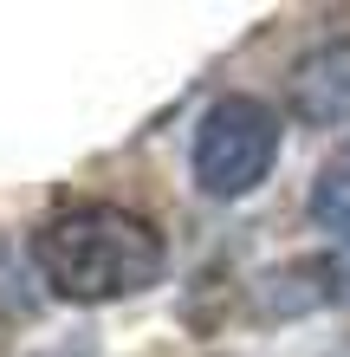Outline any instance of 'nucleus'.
<instances>
[{
  "instance_id": "obj_1",
  "label": "nucleus",
  "mask_w": 350,
  "mask_h": 357,
  "mask_svg": "<svg viewBox=\"0 0 350 357\" xmlns=\"http://www.w3.org/2000/svg\"><path fill=\"white\" fill-rule=\"evenodd\" d=\"M33 266L65 305H111L162 286L169 241L156 221L117 202H72L33 227Z\"/></svg>"
},
{
  "instance_id": "obj_2",
  "label": "nucleus",
  "mask_w": 350,
  "mask_h": 357,
  "mask_svg": "<svg viewBox=\"0 0 350 357\" xmlns=\"http://www.w3.org/2000/svg\"><path fill=\"white\" fill-rule=\"evenodd\" d=\"M279 111L273 104H260V98H246V91H228V98H214L208 111H201L195 123V188L208 202H240V195H253V188L273 176V162H279Z\"/></svg>"
},
{
  "instance_id": "obj_3",
  "label": "nucleus",
  "mask_w": 350,
  "mask_h": 357,
  "mask_svg": "<svg viewBox=\"0 0 350 357\" xmlns=\"http://www.w3.org/2000/svg\"><path fill=\"white\" fill-rule=\"evenodd\" d=\"M285 111L312 130H344L350 123V39H324L285 78Z\"/></svg>"
},
{
  "instance_id": "obj_4",
  "label": "nucleus",
  "mask_w": 350,
  "mask_h": 357,
  "mask_svg": "<svg viewBox=\"0 0 350 357\" xmlns=\"http://www.w3.org/2000/svg\"><path fill=\"white\" fill-rule=\"evenodd\" d=\"M312 221L324 234H344L350 241V143L312 176Z\"/></svg>"
},
{
  "instance_id": "obj_5",
  "label": "nucleus",
  "mask_w": 350,
  "mask_h": 357,
  "mask_svg": "<svg viewBox=\"0 0 350 357\" xmlns=\"http://www.w3.org/2000/svg\"><path fill=\"white\" fill-rule=\"evenodd\" d=\"M318 280H324V292H331V299H350V241L337 247L331 260H318Z\"/></svg>"
},
{
  "instance_id": "obj_6",
  "label": "nucleus",
  "mask_w": 350,
  "mask_h": 357,
  "mask_svg": "<svg viewBox=\"0 0 350 357\" xmlns=\"http://www.w3.org/2000/svg\"><path fill=\"white\" fill-rule=\"evenodd\" d=\"M46 357H91V344H58V351H46Z\"/></svg>"
}]
</instances>
